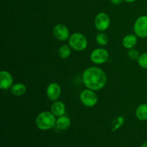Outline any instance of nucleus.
Here are the masks:
<instances>
[{
  "mask_svg": "<svg viewBox=\"0 0 147 147\" xmlns=\"http://www.w3.org/2000/svg\"><path fill=\"white\" fill-rule=\"evenodd\" d=\"M82 80L86 88L97 91L105 87L107 82V76L102 69L92 66L83 71Z\"/></svg>",
  "mask_w": 147,
  "mask_h": 147,
  "instance_id": "obj_1",
  "label": "nucleus"
},
{
  "mask_svg": "<svg viewBox=\"0 0 147 147\" xmlns=\"http://www.w3.org/2000/svg\"><path fill=\"white\" fill-rule=\"evenodd\" d=\"M56 116L51 111H45L37 116L35 125L42 131H47L55 126Z\"/></svg>",
  "mask_w": 147,
  "mask_h": 147,
  "instance_id": "obj_2",
  "label": "nucleus"
},
{
  "mask_svg": "<svg viewBox=\"0 0 147 147\" xmlns=\"http://www.w3.org/2000/svg\"><path fill=\"white\" fill-rule=\"evenodd\" d=\"M68 45L72 50L81 52L88 47V40L86 36L80 32H75L70 34L68 39Z\"/></svg>",
  "mask_w": 147,
  "mask_h": 147,
  "instance_id": "obj_3",
  "label": "nucleus"
},
{
  "mask_svg": "<svg viewBox=\"0 0 147 147\" xmlns=\"http://www.w3.org/2000/svg\"><path fill=\"white\" fill-rule=\"evenodd\" d=\"M80 102L88 108L94 107L98 101V98L96 91L86 88L82 90L80 93Z\"/></svg>",
  "mask_w": 147,
  "mask_h": 147,
  "instance_id": "obj_4",
  "label": "nucleus"
},
{
  "mask_svg": "<svg viewBox=\"0 0 147 147\" xmlns=\"http://www.w3.org/2000/svg\"><path fill=\"white\" fill-rule=\"evenodd\" d=\"M134 32L139 38H147V15L138 17L134 24Z\"/></svg>",
  "mask_w": 147,
  "mask_h": 147,
  "instance_id": "obj_5",
  "label": "nucleus"
},
{
  "mask_svg": "<svg viewBox=\"0 0 147 147\" xmlns=\"http://www.w3.org/2000/svg\"><path fill=\"white\" fill-rule=\"evenodd\" d=\"M109 57V53L103 47L96 48L91 52L90 59L92 63L96 65H102L106 63Z\"/></svg>",
  "mask_w": 147,
  "mask_h": 147,
  "instance_id": "obj_6",
  "label": "nucleus"
},
{
  "mask_svg": "<svg viewBox=\"0 0 147 147\" xmlns=\"http://www.w3.org/2000/svg\"><path fill=\"white\" fill-rule=\"evenodd\" d=\"M110 24L111 19L107 13L100 12L95 17L94 25L98 31H106L109 28V27H110Z\"/></svg>",
  "mask_w": 147,
  "mask_h": 147,
  "instance_id": "obj_7",
  "label": "nucleus"
},
{
  "mask_svg": "<svg viewBox=\"0 0 147 147\" xmlns=\"http://www.w3.org/2000/svg\"><path fill=\"white\" fill-rule=\"evenodd\" d=\"M53 35L57 40L60 41H66L70 37V30L67 26L63 24H57L53 27Z\"/></svg>",
  "mask_w": 147,
  "mask_h": 147,
  "instance_id": "obj_8",
  "label": "nucleus"
},
{
  "mask_svg": "<svg viewBox=\"0 0 147 147\" xmlns=\"http://www.w3.org/2000/svg\"><path fill=\"white\" fill-rule=\"evenodd\" d=\"M46 95L48 99L51 101H56L59 99L61 95V88L57 83H51L46 88Z\"/></svg>",
  "mask_w": 147,
  "mask_h": 147,
  "instance_id": "obj_9",
  "label": "nucleus"
},
{
  "mask_svg": "<svg viewBox=\"0 0 147 147\" xmlns=\"http://www.w3.org/2000/svg\"><path fill=\"white\" fill-rule=\"evenodd\" d=\"M13 85L14 80L11 73L7 70H1L0 72V88L7 90L11 88Z\"/></svg>",
  "mask_w": 147,
  "mask_h": 147,
  "instance_id": "obj_10",
  "label": "nucleus"
},
{
  "mask_svg": "<svg viewBox=\"0 0 147 147\" xmlns=\"http://www.w3.org/2000/svg\"><path fill=\"white\" fill-rule=\"evenodd\" d=\"M50 111L56 116L59 117L65 115L66 111L65 105L63 103V102L60 101V100H56L52 103L50 106Z\"/></svg>",
  "mask_w": 147,
  "mask_h": 147,
  "instance_id": "obj_11",
  "label": "nucleus"
},
{
  "mask_svg": "<svg viewBox=\"0 0 147 147\" xmlns=\"http://www.w3.org/2000/svg\"><path fill=\"white\" fill-rule=\"evenodd\" d=\"M139 37L135 34H128L124 36L122 40V45L127 50L134 48L138 43Z\"/></svg>",
  "mask_w": 147,
  "mask_h": 147,
  "instance_id": "obj_12",
  "label": "nucleus"
},
{
  "mask_svg": "<svg viewBox=\"0 0 147 147\" xmlns=\"http://www.w3.org/2000/svg\"><path fill=\"white\" fill-rule=\"evenodd\" d=\"M70 125H71L70 119H69L67 116L63 115V116H59V117H57V119H56V123L55 127L57 130L64 131L68 129L70 126Z\"/></svg>",
  "mask_w": 147,
  "mask_h": 147,
  "instance_id": "obj_13",
  "label": "nucleus"
},
{
  "mask_svg": "<svg viewBox=\"0 0 147 147\" xmlns=\"http://www.w3.org/2000/svg\"><path fill=\"white\" fill-rule=\"evenodd\" d=\"M27 91V87L24 83H14L10 88V92L15 97H21L24 96Z\"/></svg>",
  "mask_w": 147,
  "mask_h": 147,
  "instance_id": "obj_14",
  "label": "nucleus"
},
{
  "mask_svg": "<svg viewBox=\"0 0 147 147\" xmlns=\"http://www.w3.org/2000/svg\"><path fill=\"white\" fill-rule=\"evenodd\" d=\"M136 119L142 121H147V103H142L137 106L135 111Z\"/></svg>",
  "mask_w": 147,
  "mask_h": 147,
  "instance_id": "obj_15",
  "label": "nucleus"
},
{
  "mask_svg": "<svg viewBox=\"0 0 147 147\" xmlns=\"http://www.w3.org/2000/svg\"><path fill=\"white\" fill-rule=\"evenodd\" d=\"M72 48L69 45H63L60 46L58 50V55L60 58L67 59L68 58L71 54Z\"/></svg>",
  "mask_w": 147,
  "mask_h": 147,
  "instance_id": "obj_16",
  "label": "nucleus"
},
{
  "mask_svg": "<svg viewBox=\"0 0 147 147\" xmlns=\"http://www.w3.org/2000/svg\"><path fill=\"white\" fill-rule=\"evenodd\" d=\"M109 37L106 34H105L104 32H99L96 35V42L98 45L103 47L106 46L109 42Z\"/></svg>",
  "mask_w": 147,
  "mask_h": 147,
  "instance_id": "obj_17",
  "label": "nucleus"
},
{
  "mask_svg": "<svg viewBox=\"0 0 147 147\" xmlns=\"http://www.w3.org/2000/svg\"><path fill=\"white\" fill-rule=\"evenodd\" d=\"M123 123H124V118L123 116H119L116 118L113 121V123H112V131H116L123 126Z\"/></svg>",
  "mask_w": 147,
  "mask_h": 147,
  "instance_id": "obj_18",
  "label": "nucleus"
},
{
  "mask_svg": "<svg viewBox=\"0 0 147 147\" xmlns=\"http://www.w3.org/2000/svg\"><path fill=\"white\" fill-rule=\"evenodd\" d=\"M137 63L139 67L144 70H147V52L140 55L137 60Z\"/></svg>",
  "mask_w": 147,
  "mask_h": 147,
  "instance_id": "obj_19",
  "label": "nucleus"
},
{
  "mask_svg": "<svg viewBox=\"0 0 147 147\" xmlns=\"http://www.w3.org/2000/svg\"><path fill=\"white\" fill-rule=\"evenodd\" d=\"M140 53L139 50L136 48H131L128 50L127 51V56L129 59L132 60H137L140 56Z\"/></svg>",
  "mask_w": 147,
  "mask_h": 147,
  "instance_id": "obj_20",
  "label": "nucleus"
},
{
  "mask_svg": "<svg viewBox=\"0 0 147 147\" xmlns=\"http://www.w3.org/2000/svg\"><path fill=\"white\" fill-rule=\"evenodd\" d=\"M123 1V0H111V1L113 5H119V4H121Z\"/></svg>",
  "mask_w": 147,
  "mask_h": 147,
  "instance_id": "obj_21",
  "label": "nucleus"
},
{
  "mask_svg": "<svg viewBox=\"0 0 147 147\" xmlns=\"http://www.w3.org/2000/svg\"><path fill=\"white\" fill-rule=\"evenodd\" d=\"M124 1H126V3H133L134 1H136V0H123Z\"/></svg>",
  "mask_w": 147,
  "mask_h": 147,
  "instance_id": "obj_22",
  "label": "nucleus"
},
{
  "mask_svg": "<svg viewBox=\"0 0 147 147\" xmlns=\"http://www.w3.org/2000/svg\"><path fill=\"white\" fill-rule=\"evenodd\" d=\"M141 147H147V142H145V143H144L141 146Z\"/></svg>",
  "mask_w": 147,
  "mask_h": 147,
  "instance_id": "obj_23",
  "label": "nucleus"
}]
</instances>
